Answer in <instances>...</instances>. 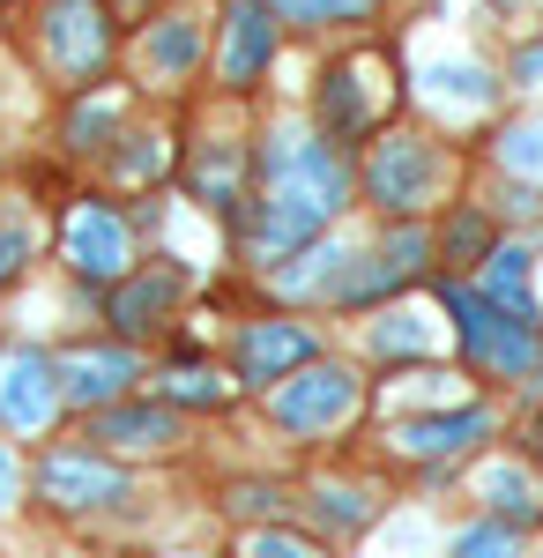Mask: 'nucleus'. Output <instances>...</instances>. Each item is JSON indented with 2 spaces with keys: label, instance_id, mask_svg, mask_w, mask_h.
Listing matches in <instances>:
<instances>
[{
  "label": "nucleus",
  "instance_id": "obj_25",
  "mask_svg": "<svg viewBox=\"0 0 543 558\" xmlns=\"http://www.w3.org/2000/svg\"><path fill=\"white\" fill-rule=\"evenodd\" d=\"M455 558H521V536L506 521H476V529L455 536Z\"/></svg>",
  "mask_w": 543,
  "mask_h": 558
},
{
  "label": "nucleus",
  "instance_id": "obj_11",
  "mask_svg": "<svg viewBox=\"0 0 543 558\" xmlns=\"http://www.w3.org/2000/svg\"><path fill=\"white\" fill-rule=\"evenodd\" d=\"M179 299H186L179 268H134L126 283H112V328L120 336H165Z\"/></svg>",
  "mask_w": 543,
  "mask_h": 558
},
{
  "label": "nucleus",
  "instance_id": "obj_35",
  "mask_svg": "<svg viewBox=\"0 0 543 558\" xmlns=\"http://www.w3.org/2000/svg\"><path fill=\"white\" fill-rule=\"evenodd\" d=\"M112 8H120V15H142V8H149V0H112Z\"/></svg>",
  "mask_w": 543,
  "mask_h": 558
},
{
  "label": "nucleus",
  "instance_id": "obj_9",
  "mask_svg": "<svg viewBox=\"0 0 543 558\" xmlns=\"http://www.w3.org/2000/svg\"><path fill=\"white\" fill-rule=\"evenodd\" d=\"M424 260H432V239H424L418 223H402V231L373 254V268H342L335 299H342V305H379V299H395L402 283H418Z\"/></svg>",
  "mask_w": 543,
  "mask_h": 558
},
{
  "label": "nucleus",
  "instance_id": "obj_15",
  "mask_svg": "<svg viewBox=\"0 0 543 558\" xmlns=\"http://www.w3.org/2000/svg\"><path fill=\"white\" fill-rule=\"evenodd\" d=\"M97 439L112 454H165L186 432H179V410L171 402H112V410H97Z\"/></svg>",
  "mask_w": 543,
  "mask_h": 558
},
{
  "label": "nucleus",
  "instance_id": "obj_1",
  "mask_svg": "<svg viewBox=\"0 0 543 558\" xmlns=\"http://www.w3.org/2000/svg\"><path fill=\"white\" fill-rule=\"evenodd\" d=\"M342 194H350V179H342L328 142H313V134H276L268 157H261V223H253V246H261V254L305 246L321 223H335Z\"/></svg>",
  "mask_w": 543,
  "mask_h": 558
},
{
  "label": "nucleus",
  "instance_id": "obj_12",
  "mask_svg": "<svg viewBox=\"0 0 543 558\" xmlns=\"http://www.w3.org/2000/svg\"><path fill=\"white\" fill-rule=\"evenodd\" d=\"M268 60H276V15H268V0H231L224 8V83L246 89L268 75Z\"/></svg>",
  "mask_w": 543,
  "mask_h": 558
},
{
  "label": "nucleus",
  "instance_id": "obj_3",
  "mask_svg": "<svg viewBox=\"0 0 543 558\" xmlns=\"http://www.w3.org/2000/svg\"><path fill=\"white\" fill-rule=\"evenodd\" d=\"M60 254L83 283H126L134 276V239H126V216H112L105 202H83L60 223Z\"/></svg>",
  "mask_w": 543,
  "mask_h": 558
},
{
  "label": "nucleus",
  "instance_id": "obj_18",
  "mask_svg": "<svg viewBox=\"0 0 543 558\" xmlns=\"http://www.w3.org/2000/svg\"><path fill=\"white\" fill-rule=\"evenodd\" d=\"M194 60H202V31H194L186 15H165V23L149 31V68H157V83H186Z\"/></svg>",
  "mask_w": 543,
  "mask_h": 558
},
{
  "label": "nucleus",
  "instance_id": "obj_19",
  "mask_svg": "<svg viewBox=\"0 0 543 558\" xmlns=\"http://www.w3.org/2000/svg\"><path fill=\"white\" fill-rule=\"evenodd\" d=\"M476 492L492 499V514H499L506 529H521V521H536V514H543V492H536V484H529L521 470H506V462H492V470L476 476Z\"/></svg>",
  "mask_w": 543,
  "mask_h": 558
},
{
  "label": "nucleus",
  "instance_id": "obj_33",
  "mask_svg": "<svg viewBox=\"0 0 543 558\" xmlns=\"http://www.w3.org/2000/svg\"><path fill=\"white\" fill-rule=\"evenodd\" d=\"M283 507H291V499H283V492H276V484H239V514H283Z\"/></svg>",
  "mask_w": 543,
  "mask_h": 558
},
{
  "label": "nucleus",
  "instance_id": "obj_7",
  "mask_svg": "<svg viewBox=\"0 0 543 558\" xmlns=\"http://www.w3.org/2000/svg\"><path fill=\"white\" fill-rule=\"evenodd\" d=\"M38 499L60 507V514H89V507L126 499V470L120 462H97V454H45L38 462Z\"/></svg>",
  "mask_w": 543,
  "mask_h": 558
},
{
  "label": "nucleus",
  "instance_id": "obj_30",
  "mask_svg": "<svg viewBox=\"0 0 543 558\" xmlns=\"http://www.w3.org/2000/svg\"><path fill=\"white\" fill-rule=\"evenodd\" d=\"M246 558H321V551L291 529H261V536H246Z\"/></svg>",
  "mask_w": 543,
  "mask_h": 558
},
{
  "label": "nucleus",
  "instance_id": "obj_34",
  "mask_svg": "<svg viewBox=\"0 0 543 558\" xmlns=\"http://www.w3.org/2000/svg\"><path fill=\"white\" fill-rule=\"evenodd\" d=\"M15 484H23V476H15V454H8V447H0V507H8V499H15Z\"/></svg>",
  "mask_w": 543,
  "mask_h": 558
},
{
  "label": "nucleus",
  "instance_id": "obj_17",
  "mask_svg": "<svg viewBox=\"0 0 543 558\" xmlns=\"http://www.w3.org/2000/svg\"><path fill=\"white\" fill-rule=\"evenodd\" d=\"M484 299L514 313L521 328H536V299H529V246H499V254L484 260Z\"/></svg>",
  "mask_w": 543,
  "mask_h": 558
},
{
  "label": "nucleus",
  "instance_id": "obj_27",
  "mask_svg": "<svg viewBox=\"0 0 543 558\" xmlns=\"http://www.w3.org/2000/svg\"><path fill=\"white\" fill-rule=\"evenodd\" d=\"M246 172V157H231V149H224V157H202V165H194V179H202V194H209L216 209H231V179Z\"/></svg>",
  "mask_w": 543,
  "mask_h": 558
},
{
  "label": "nucleus",
  "instance_id": "obj_29",
  "mask_svg": "<svg viewBox=\"0 0 543 558\" xmlns=\"http://www.w3.org/2000/svg\"><path fill=\"white\" fill-rule=\"evenodd\" d=\"M313 514L328 521V529H358V521H373V499L358 507V492H321V499H313Z\"/></svg>",
  "mask_w": 543,
  "mask_h": 558
},
{
  "label": "nucleus",
  "instance_id": "obj_4",
  "mask_svg": "<svg viewBox=\"0 0 543 558\" xmlns=\"http://www.w3.org/2000/svg\"><path fill=\"white\" fill-rule=\"evenodd\" d=\"M45 52L68 83H89L105 75V52H112V31H105V8L97 0H45Z\"/></svg>",
  "mask_w": 543,
  "mask_h": 558
},
{
  "label": "nucleus",
  "instance_id": "obj_6",
  "mask_svg": "<svg viewBox=\"0 0 543 558\" xmlns=\"http://www.w3.org/2000/svg\"><path fill=\"white\" fill-rule=\"evenodd\" d=\"M350 410H358V380L342 365H313V373L298 365L291 387H276V425L283 432H328Z\"/></svg>",
  "mask_w": 543,
  "mask_h": 558
},
{
  "label": "nucleus",
  "instance_id": "obj_10",
  "mask_svg": "<svg viewBox=\"0 0 543 558\" xmlns=\"http://www.w3.org/2000/svg\"><path fill=\"white\" fill-rule=\"evenodd\" d=\"M52 373H60L68 410H112V402H126V387L142 380V357L134 350H68Z\"/></svg>",
  "mask_w": 543,
  "mask_h": 558
},
{
  "label": "nucleus",
  "instance_id": "obj_23",
  "mask_svg": "<svg viewBox=\"0 0 543 558\" xmlns=\"http://www.w3.org/2000/svg\"><path fill=\"white\" fill-rule=\"evenodd\" d=\"M112 120H120V97H89V105H75V112H68V149H97V142L112 134Z\"/></svg>",
  "mask_w": 543,
  "mask_h": 558
},
{
  "label": "nucleus",
  "instance_id": "obj_32",
  "mask_svg": "<svg viewBox=\"0 0 543 558\" xmlns=\"http://www.w3.org/2000/svg\"><path fill=\"white\" fill-rule=\"evenodd\" d=\"M23 254H31V231H23V223H8V216H0V283H8V276H15V268H23Z\"/></svg>",
  "mask_w": 543,
  "mask_h": 558
},
{
  "label": "nucleus",
  "instance_id": "obj_36",
  "mask_svg": "<svg viewBox=\"0 0 543 558\" xmlns=\"http://www.w3.org/2000/svg\"><path fill=\"white\" fill-rule=\"evenodd\" d=\"M536 454H543V425H536Z\"/></svg>",
  "mask_w": 543,
  "mask_h": 558
},
{
  "label": "nucleus",
  "instance_id": "obj_31",
  "mask_svg": "<svg viewBox=\"0 0 543 558\" xmlns=\"http://www.w3.org/2000/svg\"><path fill=\"white\" fill-rule=\"evenodd\" d=\"M157 165H165V149H157V134H142L134 149H120V179H149Z\"/></svg>",
  "mask_w": 543,
  "mask_h": 558
},
{
  "label": "nucleus",
  "instance_id": "obj_20",
  "mask_svg": "<svg viewBox=\"0 0 543 558\" xmlns=\"http://www.w3.org/2000/svg\"><path fill=\"white\" fill-rule=\"evenodd\" d=\"M321 283H342V246H305L276 268V291L298 299V291H321Z\"/></svg>",
  "mask_w": 543,
  "mask_h": 558
},
{
  "label": "nucleus",
  "instance_id": "obj_24",
  "mask_svg": "<svg viewBox=\"0 0 543 558\" xmlns=\"http://www.w3.org/2000/svg\"><path fill=\"white\" fill-rule=\"evenodd\" d=\"M424 83L439 89V97H455V105H484V97H492V75H484V68H461V60L424 68Z\"/></svg>",
  "mask_w": 543,
  "mask_h": 558
},
{
  "label": "nucleus",
  "instance_id": "obj_14",
  "mask_svg": "<svg viewBox=\"0 0 543 558\" xmlns=\"http://www.w3.org/2000/svg\"><path fill=\"white\" fill-rule=\"evenodd\" d=\"M305 357H313V328H298V320H253L246 336H239V380L276 387V380H291Z\"/></svg>",
  "mask_w": 543,
  "mask_h": 558
},
{
  "label": "nucleus",
  "instance_id": "obj_2",
  "mask_svg": "<svg viewBox=\"0 0 543 558\" xmlns=\"http://www.w3.org/2000/svg\"><path fill=\"white\" fill-rule=\"evenodd\" d=\"M447 313H455V328H461L469 365H484V373H499V380H521V373L536 365V328H521L514 313H499L484 291L447 283Z\"/></svg>",
  "mask_w": 543,
  "mask_h": 558
},
{
  "label": "nucleus",
  "instance_id": "obj_26",
  "mask_svg": "<svg viewBox=\"0 0 543 558\" xmlns=\"http://www.w3.org/2000/svg\"><path fill=\"white\" fill-rule=\"evenodd\" d=\"M276 15H291V23H358V15H373V0H276Z\"/></svg>",
  "mask_w": 543,
  "mask_h": 558
},
{
  "label": "nucleus",
  "instance_id": "obj_13",
  "mask_svg": "<svg viewBox=\"0 0 543 558\" xmlns=\"http://www.w3.org/2000/svg\"><path fill=\"white\" fill-rule=\"evenodd\" d=\"M365 83H379V60H342L328 83H321V128H328L335 142H358V134L387 112V97L365 89Z\"/></svg>",
  "mask_w": 543,
  "mask_h": 558
},
{
  "label": "nucleus",
  "instance_id": "obj_8",
  "mask_svg": "<svg viewBox=\"0 0 543 558\" xmlns=\"http://www.w3.org/2000/svg\"><path fill=\"white\" fill-rule=\"evenodd\" d=\"M60 410V373L45 350H8L0 357V425L8 432H45V417Z\"/></svg>",
  "mask_w": 543,
  "mask_h": 558
},
{
  "label": "nucleus",
  "instance_id": "obj_28",
  "mask_svg": "<svg viewBox=\"0 0 543 558\" xmlns=\"http://www.w3.org/2000/svg\"><path fill=\"white\" fill-rule=\"evenodd\" d=\"M499 165H506V172H529V179H536L543 172V128H514L499 142Z\"/></svg>",
  "mask_w": 543,
  "mask_h": 558
},
{
  "label": "nucleus",
  "instance_id": "obj_5",
  "mask_svg": "<svg viewBox=\"0 0 543 558\" xmlns=\"http://www.w3.org/2000/svg\"><path fill=\"white\" fill-rule=\"evenodd\" d=\"M432 186H439V157H432L424 142H410V134H387L373 157H365V194H373L387 216L424 209Z\"/></svg>",
  "mask_w": 543,
  "mask_h": 558
},
{
  "label": "nucleus",
  "instance_id": "obj_21",
  "mask_svg": "<svg viewBox=\"0 0 543 558\" xmlns=\"http://www.w3.org/2000/svg\"><path fill=\"white\" fill-rule=\"evenodd\" d=\"M432 254L447 260V268H469V260H484V254H492V216H484V209H461Z\"/></svg>",
  "mask_w": 543,
  "mask_h": 558
},
{
  "label": "nucleus",
  "instance_id": "obj_16",
  "mask_svg": "<svg viewBox=\"0 0 543 558\" xmlns=\"http://www.w3.org/2000/svg\"><path fill=\"white\" fill-rule=\"evenodd\" d=\"M484 432H492V410H476V402H469V410H447V417H410L395 439H402L410 454H461V447H469V439H484Z\"/></svg>",
  "mask_w": 543,
  "mask_h": 558
},
{
  "label": "nucleus",
  "instance_id": "obj_22",
  "mask_svg": "<svg viewBox=\"0 0 543 558\" xmlns=\"http://www.w3.org/2000/svg\"><path fill=\"white\" fill-rule=\"evenodd\" d=\"M165 387H171V410H179V402H194V410H216V402H231V380H216L209 365H179Z\"/></svg>",
  "mask_w": 543,
  "mask_h": 558
}]
</instances>
